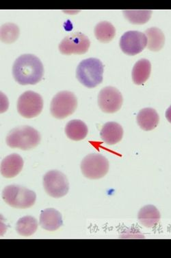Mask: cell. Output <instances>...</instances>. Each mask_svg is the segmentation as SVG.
Here are the masks:
<instances>
[{
	"label": "cell",
	"instance_id": "d6986e66",
	"mask_svg": "<svg viewBox=\"0 0 171 258\" xmlns=\"http://www.w3.org/2000/svg\"><path fill=\"white\" fill-rule=\"evenodd\" d=\"M144 34L147 37L148 50L157 52L163 48L165 43V37L160 29L155 27L148 28Z\"/></svg>",
	"mask_w": 171,
	"mask_h": 258
},
{
	"label": "cell",
	"instance_id": "5b68a950",
	"mask_svg": "<svg viewBox=\"0 0 171 258\" xmlns=\"http://www.w3.org/2000/svg\"><path fill=\"white\" fill-rule=\"evenodd\" d=\"M78 106V99L73 92L62 91L54 96L51 102L50 111L52 116L58 119H63L71 115Z\"/></svg>",
	"mask_w": 171,
	"mask_h": 258
},
{
	"label": "cell",
	"instance_id": "cb8c5ba5",
	"mask_svg": "<svg viewBox=\"0 0 171 258\" xmlns=\"http://www.w3.org/2000/svg\"><path fill=\"white\" fill-rule=\"evenodd\" d=\"M166 118L169 123H171V105L168 107L166 112Z\"/></svg>",
	"mask_w": 171,
	"mask_h": 258
},
{
	"label": "cell",
	"instance_id": "9c48e42d",
	"mask_svg": "<svg viewBox=\"0 0 171 258\" xmlns=\"http://www.w3.org/2000/svg\"><path fill=\"white\" fill-rule=\"evenodd\" d=\"M91 41L82 33H73L65 37L59 44V50L65 55L84 54L87 52Z\"/></svg>",
	"mask_w": 171,
	"mask_h": 258
},
{
	"label": "cell",
	"instance_id": "8992f818",
	"mask_svg": "<svg viewBox=\"0 0 171 258\" xmlns=\"http://www.w3.org/2000/svg\"><path fill=\"white\" fill-rule=\"evenodd\" d=\"M109 167L108 160L99 154H88L81 163L82 174L92 180H97L106 176Z\"/></svg>",
	"mask_w": 171,
	"mask_h": 258
},
{
	"label": "cell",
	"instance_id": "7402d4cb",
	"mask_svg": "<svg viewBox=\"0 0 171 258\" xmlns=\"http://www.w3.org/2000/svg\"><path fill=\"white\" fill-rule=\"evenodd\" d=\"M124 17L133 24H144L148 22L152 16L151 10H125L123 11Z\"/></svg>",
	"mask_w": 171,
	"mask_h": 258
},
{
	"label": "cell",
	"instance_id": "3957f363",
	"mask_svg": "<svg viewBox=\"0 0 171 258\" xmlns=\"http://www.w3.org/2000/svg\"><path fill=\"white\" fill-rule=\"evenodd\" d=\"M41 142V135L35 128L24 125L14 128L7 137V145L11 148L29 150Z\"/></svg>",
	"mask_w": 171,
	"mask_h": 258
},
{
	"label": "cell",
	"instance_id": "4fadbf2b",
	"mask_svg": "<svg viewBox=\"0 0 171 258\" xmlns=\"http://www.w3.org/2000/svg\"><path fill=\"white\" fill-rule=\"evenodd\" d=\"M39 223L45 230L56 231L63 225V217L61 213L55 209H46L41 211Z\"/></svg>",
	"mask_w": 171,
	"mask_h": 258
},
{
	"label": "cell",
	"instance_id": "44dd1931",
	"mask_svg": "<svg viewBox=\"0 0 171 258\" xmlns=\"http://www.w3.org/2000/svg\"><path fill=\"white\" fill-rule=\"evenodd\" d=\"M38 229V222L31 216H26L20 218L16 225V231L23 236H31Z\"/></svg>",
	"mask_w": 171,
	"mask_h": 258
},
{
	"label": "cell",
	"instance_id": "ac0fdd59",
	"mask_svg": "<svg viewBox=\"0 0 171 258\" xmlns=\"http://www.w3.org/2000/svg\"><path fill=\"white\" fill-rule=\"evenodd\" d=\"M151 62L146 59H142L137 61L132 70V80L136 85L144 84L151 75Z\"/></svg>",
	"mask_w": 171,
	"mask_h": 258
},
{
	"label": "cell",
	"instance_id": "2e32d148",
	"mask_svg": "<svg viewBox=\"0 0 171 258\" xmlns=\"http://www.w3.org/2000/svg\"><path fill=\"white\" fill-rule=\"evenodd\" d=\"M138 219L140 223L147 228L155 227L158 225L161 219L159 210L152 205H146L139 211Z\"/></svg>",
	"mask_w": 171,
	"mask_h": 258
},
{
	"label": "cell",
	"instance_id": "5bb4252c",
	"mask_svg": "<svg viewBox=\"0 0 171 258\" xmlns=\"http://www.w3.org/2000/svg\"><path fill=\"white\" fill-rule=\"evenodd\" d=\"M101 138L106 144L115 145L122 140L123 129L116 122H108L103 125L100 133Z\"/></svg>",
	"mask_w": 171,
	"mask_h": 258
},
{
	"label": "cell",
	"instance_id": "8fae6325",
	"mask_svg": "<svg viewBox=\"0 0 171 258\" xmlns=\"http://www.w3.org/2000/svg\"><path fill=\"white\" fill-rule=\"evenodd\" d=\"M123 96L119 90L112 86L103 88L99 93L98 105L103 112L112 114L121 109Z\"/></svg>",
	"mask_w": 171,
	"mask_h": 258
},
{
	"label": "cell",
	"instance_id": "7a4b0ae2",
	"mask_svg": "<svg viewBox=\"0 0 171 258\" xmlns=\"http://www.w3.org/2000/svg\"><path fill=\"white\" fill-rule=\"evenodd\" d=\"M103 65L96 58H88L80 62L76 70L79 82L88 88L97 87L103 82Z\"/></svg>",
	"mask_w": 171,
	"mask_h": 258
},
{
	"label": "cell",
	"instance_id": "e0dca14e",
	"mask_svg": "<svg viewBox=\"0 0 171 258\" xmlns=\"http://www.w3.org/2000/svg\"><path fill=\"white\" fill-rule=\"evenodd\" d=\"M65 133L71 140L82 141L87 137L88 129L86 123L82 120H72L66 125Z\"/></svg>",
	"mask_w": 171,
	"mask_h": 258
},
{
	"label": "cell",
	"instance_id": "ba28073f",
	"mask_svg": "<svg viewBox=\"0 0 171 258\" xmlns=\"http://www.w3.org/2000/svg\"><path fill=\"white\" fill-rule=\"evenodd\" d=\"M43 108V100L39 94L26 91L19 98L18 110L21 116L32 118L39 116Z\"/></svg>",
	"mask_w": 171,
	"mask_h": 258
},
{
	"label": "cell",
	"instance_id": "9a60e30c",
	"mask_svg": "<svg viewBox=\"0 0 171 258\" xmlns=\"http://www.w3.org/2000/svg\"><path fill=\"white\" fill-rule=\"evenodd\" d=\"M137 123L144 131H151L158 125L159 117L157 111L153 108L142 109L137 114Z\"/></svg>",
	"mask_w": 171,
	"mask_h": 258
},
{
	"label": "cell",
	"instance_id": "7c38bea8",
	"mask_svg": "<svg viewBox=\"0 0 171 258\" xmlns=\"http://www.w3.org/2000/svg\"><path fill=\"white\" fill-rule=\"evenodd\" d=\"M24 167V160L17 154H11L3 159L1 163V174L7 178L18 176Z\"/></svg>",
	"mask_w": 171,
	"mask_h": 258
},
{
	"label": "cell",
	"instance_id": "6da1fadb",
	"mask_svg": "<svg viewBox=\"0 0 171 258\" xmlns=\"http://www.w3.org/2000/svg\"><path fill=\"white\" fill-rule=\"evenodd\" d=\"M43 73L42 62L34 54L21 55L13 64V77L22 86L38 84L42 80Z\"/></svg>",
	"mask_w": 171,
	"mask_h": 258
},
{
	"label": "cell",
	"instance_id": "603a6c76",
	"mask_svg": "<svg viewBox=\"0 0 171 258\" xmlns=\"http://www.w3.org/2000/svg\"><path fill=\"white\" fill-rule=\"evenodd\" d=\"M0 35L3 42L5 44H12L20 36V28L13 23L5 24L2 26Z\"/></svg>",
	"mask_w": 171,
	"mask_h": 258
},
{
	"label": "cell",
	"instance_id": "ffe728a7",
	"mask_svg": "<svg viewBox=\"0 0 171 258\" xmlns=\"http://www.w3.org/2000/svg\"><path fill=\"white\" fill-rule=\"evenodd\" d=\"M95 35L96 38L100 42L106 44L114 39L116 35V29L110 22L103 21L96 25Z\"/></svg>",
	"mask_w": 171,
	"mask_h": 258
},
{
	"label": "cell",
	"instance_id": "52a82bcc",
	"mask_svg": "<svg viewBox=\"0 0 171 258\" xmlns=\"http://www.w3.org/2000/svg\"><path fill=\"white\" fill-rule=\"evenodd\" d=\"M43 187L51 197L60 199L67 195L69 190L68 178L61 171L52 170L43 176Z\"/></svg>",
	"mask_w": 171,
	"mask_h": 258
},
{
	"label": "cell",
	"instance_id": "277c9868",
	"mask_svg": "<svg viewBox=\"0 0 171 258\" xmlns=\"http://www.w3.org/2000/svg\"><path fill=\"white\" fill-rule=\"evenodd\" d=\"M3 199L7 204L13 208L28 209L35 204L37 195L28 188L11 184L4 189Z\"/></svg>",
	"mask_w": 171,
	"mask_h": 258
},
{
	"label": "cell",
	"instance_id": "30bf717a",
	"mask_svg": "<svg viewBox=\"0 0 171 258\" xmlns=\"http://www.w3.org/2000/svg\"><path fill=\"white\" fill-rule=\"evenodd\" d=\"M119 46L122 51L127 55H136L147 46V37L141 32L127 31L120 39Z\"/></svg>",
	"mask_w": 171,
	"mask_h": 258
}]
</instances>
